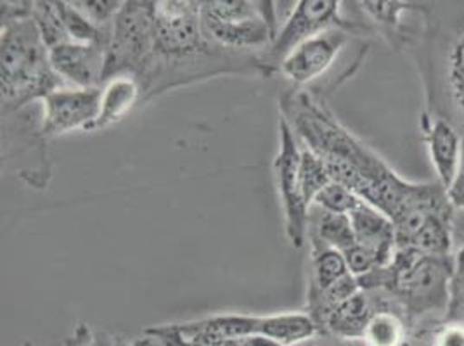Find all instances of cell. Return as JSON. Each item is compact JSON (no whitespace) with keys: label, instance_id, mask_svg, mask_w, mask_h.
<instances>
[{"label":"cell","instance_id":"obj_9","mask_svg":"<svg viewBox=\"0 0 464 346\" xmlns=\"http://www.w3.org/2000/svg\"><path fill=\"white\" fill-rule=\"evenodd\" d=\"M348 28H329L295 47L277 66V72L295 85H307L323 77L334 64L348 40Z\"/></svg>","mask_w":464,"mask_h":346},{"label":"cell","instance_id":"obj_28","mask_svg":"<svg viewBox=\"0 0 464 346\" xmlns=\"http://www.w3.org/2000/svg\"><path fill=\"white\" fill-rule=\"evenodd\" d=\"M433 346H464V324L449 322L435 336Z\"/></svg>","mask_w":464,"mask_h":346},{"label":"cell","instance_id":"obj_6","mask_svg":"<svg viewBox=\"0 0 464 346\" xmlns=\"http://www.w3.org/2000/svg\"><path fill=\"white\" fill-rule=\"evenodd\" d=\"M300 159L302 148L290 123L279 121V153L274 159V173L285 210V226L291 246L304 248L309 234L310 208L305 205L300 186Z\"/></svg>","mask_w":464,"mask_h":346},{"label":"cell","instance_id":"obj_23","mask_svg":"<svg viewBox=\"0 0 464 346\" xmlns=\"http://www.w3.org/2000/svg\"><path fill=\"white\" fill-rule=\"evenodd\" d=\"M447 322L464 324V246L454 258V272L450 277Z\"/></svg>","mask_w":464,"mask_h":346},{"label":"cell","instance_id":"obj_4","mask_svg":"<svg viewBox=\"0 0 464 346\" xmlns=\"http://www.w3.org/2000/svg\"><path fill=\"white\" fill-rule=\"evenodd\" d=\"M153 59V2H123L106 45L104 82L121 75H132L142 82L151 70Z\"/></svg>","mask_w":464,"mask_h":346},{"label":"cell","instance_id":"obj_8","mask_svg":"<svg viewBox=\"0 0 464 346\" xmlns=\"http://www.w3.org/2000/svg\"><path fill=\"white\" fill-rule=\"evenodd\" d=\"M42 137H58L73 130L94 132L101 108V87H59L42 101Z\"/></svg>","mask_w":464,"mask_h":346},{"label":"cell","instance_id":"obj_11","mask_svg":"<svg viewBox=\"0 0 464 346\" xmlns=\"http://www.w3.org/2000/svg\"><path fill=\"white\" fill-rule=\"evenodd\" d=\"M348 216L355 235V245L371 251L378 258L380 267L390 265L397 251L393 222L385 213L376 210L366 201H362L353 212L348 213Z\"/></svg>","mask_w":464,"mask_h":346},{"label":"cell","instance_id":"obj_20","mask_svg":"<svg viewBox=\"0 0 464 346\" xmlns=\"http://www.w3.org/2000/svg\"><path fill=\"white\" fill-rule=\"evenodd\" d=\"M333 182L326 165L317 154L312 153L309 149H302V159H300V186L302 194L305 199V205L312 207L319 193Z\"/></svg>","mask_w":464,"mask_h":346},{"label":"cell","instance_id":"obj_15","mask_svg":"<svg viewBox=\"0 0 464 346\" xmlns=\"http://www.w3.org/2000/svg\"><path fill=\"white\" fill-rule=\"evenodd\" d=\"M321 331L307 312L264 315L262 336L281 346H298L317 336Z\"/></svg>","mask_w":464,"mask_h":346},{"label":"cell","instance_id":"obj_22","mask_svg":"<svg viewBox=\"0 0 464 346\" xmlns=\"http://www.w3.org/2000/svg\"><path fill=\"white\" fill-rule=\"evenodd\" d=\"M361 203L362 199L357 194L352 193L343 184H338L334 180L329 182L314 201L317 208L324 212L338 213V215H348L353 212Z\"/></svg>","mask_w":464,"mask_h":346},{"label":"cell","instance_id":"obj_29","mask_svg":"<svg viewBox=\"0 0 464 346\" xmlns=\"http://www.w3.org/2000/svg\"><path fill=\"white\" fill-rule=\"evenodd\" d=\"M66 346H110L106 340H97L94 336H91V331L87 326H80L73 338L66 341Z\"/></svg>","mask_w":464,"mask_h":346},{"label":"cell","instance_id":"obj_25","mask_svg":"<svg viewBox=\"0 0 464 346\" xmlns=\"http://www.w3.org/2000/svg\"><path fill=\"white\" fill-rule=\"evenodd\" d=\"M449 82L452 89V96L464 115V39L459 40L450 54L449 66Z\"/></svg>","mask_w":464,"mask_h":346},{"label":"cell","instance_id":"obj_14","mask_svg":"<svg viewBox=\"0 0 464 346\" xmlns=\"http://www.w3.org/2000/svg\"><path fill=\"white\" fill-rule=\"evenodd\" d=\"M374 313L376 312L368 294L361 289L329 313L323 331H328L342 340H362L364 329Z\"/></svg>","mask_w":464,"mask_h":346},{"label":"cell","instance_id":"obj_19","mask_svg":"<svg viewBox=\"0 0 464 346\" xmlns=\"http://www.w3.org/2000/svg\"><path fill=\"white\" fill-rule=\"evenodd\" d=\"M406 340V326L399 315L392 312H376L364 329L362 341L366 346H402Z\"/></svg>","mask_w":464,"mask_h":346},{"label":"cell","instance_id":"obj_18","mask_svg":"<svg viewBox=\"0 0 464 346\" xmlns=\"http://www.w3.org/2000/svg\"><path fill=\"white\" fill-rule=\"evenodd\" d=\"M449 215H433L412 239L407 250L416 251L423 256H449L452 246Z\"/></svg>","mask_w":464,"mask_h":346},{"label":"cell","instance_id":"obj_17","mask_svg":"<svg viewBox=\"0 0 464 346\" xmlns=\"http://www.w3.org/2000/svg\"><path fill=\"white\" fill-rule=\"evenodd\" d=\"M309 235L317 237L329 248L347 251L355 245V235L348 215L324 212L319 208V215L312 218L309 215Z\"/></svg>","mask_w":464,"mask_h":346},{"label":"cell","instance_id":"obj_12","mask_svg":"<svg viewBox=\"0 0 464 346\" xmlns=\"http://www.w3.org/2000/svg\"><path fill=\"white\" fill-rule=\"evenodd\" d=\"M428 149L431 165L439 177V184L447 191L459 168L463 139L450 123L444 120H437L428 130Z\"/></svg>","mask_w":464,"mask_h":346},{"label":"cell","instance_id":"obj_26","mask_svg":"<svg viewBox=\"0 0 464 346\" xmlns=\"http://www.w3.org/2000/svg\"><path fill=\"white\" fill-rule=\"evenodd\" d=\"M343 256H345L350 274L355 279H361V277L368 275L369 272L380 267L378 258L371 251L359 246V245H353L350 250L343 251Z\"/></svg>","mask_w":464,"mask_h":346},{"label":"cell","instance_id":"obj_3","mask_svg":"<svg viewBox=\"0 0 464 346\" xmlns=\"http://www.w3.org/2000/svg\"><path fill=\"white\" fill-rule=\"evenodd\" d=\"M276 2L212 0L201 2L205 37L232 53L271 49L279 34Z\"/></svg>","mask_w":464,"mask_h":346},{"label":"cell","instance_id":"obj_13","mask_svg":"<svg viewBox=\"0 0 464 346\" xmlns=\"http://www.w3.org/2000/svg\"><path fill=\"white\" fill-rule=\"evenodd\" d=\"M142 99V85L132 75L110 78L101 87V108L96 130L108 129L129 115Z\"/></svg>","mask_w":464,"mask_h":346},{"label":"cell","instance_id":"obj_21","mask_svg":"<svg viewBox=\"0 0 464 346\" xmlns=\"http://www.w3.org/2000/svg\"><path fill=\"white\" fill-rule=\"evenodd\" d=\"M32 18L39 28L40 37L47 51L61 43L72 42L59 16L56 2H34Z\"/></svg>","mask_w":464,"mask_h":346},{"label":"cell","instance_id":"obj_24","mask_svg":"<svg viewBox=\"0 0 464 346\" xmlns=\"http://www.w3.org/2000/svg\"><path fill=\"white\" fill-rule=\"evenodd\" d=\"M78 11L91 21L94 23L97 28L102 30H111L113 21L116 14L120 13L123 2H102V0H82V2H72Z\"/></svg>","mask_w":464,"mask_h":346},{"label":"cell","instance_id":"obj_5","mask_svg":"<svg viewBox=\"0 0 464 346\" xmlns=\"http://www.w3.org/2000/svg\"><path fill=\"white\" fill-rule=\"evenodd\" d=\"M393 284L411 315L447 312L454 260L450 256H423L416 251L397 250L390 264Z\"/></svg>","mask_w":464,"mask_h":346},{"label":"cell","instance_id":"obj_2","mask_svg":"<svg viewBox=\"0 0 464 346\" xmlns=\"http://www.w3.org/2000/svg\"><path fill=\"white\" fill-rule=\"evenodd\" d=\"M0 49L2 113L9 115L66 87L49 62V51L32 14L2 20Z\"/></svg>","mask_w":464,"mask_h":346},{"label":"cell","instance_id":"obj_7","mask_svg":"<svg viewBox=\"0 0 464 346\" xmlns=\"http://www.w3.org/2000/svg\"><path fill=\"white\" fill-rule=\"evenodd\" d=\"M340 2L334 0H302L295 2L290 16L285 20L277 37L264 58L271 72L290 54L295 47L329 28H350L340 16Z\"/></svg>","mask_w":464,"mask_h":346},{"label":"cell","instance_id":"obj_10","mask_svg":"<svg viewBox=\"0 0 464 346\" xmlns=\"http://www.w3.org/2000/svg\"><path fill=\"white\" fill-rule=\"evenodd\" d=\"M49 62L61 82L75 89H99L104 83L106 47L66 42L49 49Z\"/></svg>","mask_w":464,"mask_h":346},{"label":"cell","instance_id":"obj_16","mask_svg":"<svg viewBox=\"0 0 464 346\" xmlns=\"http://www.w3.org/2000/svg\"><path fill=\"white\" fill-rule=\"evenodd\" d=\"M312 245V274H310L309 294H319L347 277L350 270L342 251L329 248L317 237L309 235Z\"/></svg>","mask_w":464,"mask_h":346},{"label":"cell","instance_id":"obj_1","mask_svg":"<svg viewBox=\"0 0 464 346\" xmlns=\"http://www.w3.org/2000/svg\"><path fill=\"white\" fill-rule=\"evenodd\" d=\"M281 108L283 118L290 123L296 139L302 140L305 149L323 159L331 178L385 213L390 220L399 216L423 193L425 184L406 182L388 168L309 92L288 94Z\"/></svg>","mask_w":464,"mask_h":346},{"label":"cell","instance_id":"obj_27","mask_svg":"<svg viewBox=\"0 0 464 346\" xmlns=\"http://www.w3.org/2000/svg\"><path fill=\"white\" fill-rule=\"evenodd\" d=\"M447 199L452 207L464 210V137H463V153H461V161H459V168L458 173L450 184V187L445 191Z\"/></svg>","mask_w":464,"mask_h":346}]
</instances>
